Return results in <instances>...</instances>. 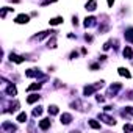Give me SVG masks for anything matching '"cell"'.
I'll list each match as a JSON object with an SVG mask.
<instances>
[{"mask_svg": "<svg viewBox=\"0 0 133 133\" xmlns=\"http://www.w3.org/2000/svg\"><path fill=\"white\" fill-rule=\"evenodd\" d=\"M13 60L16 61V63H22V61H24L22 56H17V55H13V53H11V61H13Z\"/></svg>", "mask_w": 133, "mask_h": 133, "instance_id": "cell-14", "label": "cell"}, {"mask_svg": "<svg viewBox=\"0 0 133 133\" xmlns=\"http://www.w3.org/2000/svg\"><path fill=\"white\" fill-rule=\"evenodd\" d=\"M6 92L10 94V96H16V88H14V86H10V88L6 89Z\"/></svg>", "mask_w": 133, "mask_h": 133, "instance_id": "cell-16", "label": "cell"}, {"mask_svg": "<svg viewBox=\"0 0 133 133\" xmlns=\"http://www.w3.org/2000/svg\"><path fill=\"white\" fill-rule=\"evenodd\" d=\"M70 121H72V116H70V114H63V116H61V122L63 124H69Z\"/></svg>", "mask_w": 133, "mask_h": 133, "instance_id": "cell-8", "label": "cell"}, {"mask_svg": "<svg viewBox=\"0 0 133 133\" xmlns=\"http://www.w3.org/2000/svg\"><path fill=\"white\" fill-rule=\"evenodd\" d=\"M124 56L125 58H133V50L130 47H125L124 49Z\"/></svg>", "mask_w": 133, "mask_h": 133, "instance_id": "cell-6", "label": "cell"}, {"mask_svg": "<svg viewBox=\"0 0 133 133\" xmlns=\"http://www.w3.org/2000/svg\"><path fill=\"white\" fill-rule=\"evenodd\" d=\"M61 22H63V17H55V19L50 21V25H58V24H61Z\"/></svg>", "mask_w": 133, "mask_h": 133, "instance_id": "cell-10", "label": "cell"}, {"mask_svg": "<svg viewBox=\"0 0 133 133\" xmlns=\"http://www.w3.org/2000/svg\"><path fill=\"white\" fill-rule=\"evenodd\" d=\"M94 17H88V19L85 21V27H91V25H94Z\"/></svg>", "mask_w": 133, "mask_h": 133, "instance_id": "cell-11", "label": "cell"}, {"mask_svg": "<svg viewBox=\"0 0 133 133\" xmlns=\"http://www.w3.org/2000/svg\"><path fill=\"white\" fill-rule=\"evenodd\" d=\"M41 113H42V110H41V108H34V111H33V114H34V116H39Z\"/></svg>", "mask_w": 133, "mask_h": 133, "instance_id": "cell-18", "label": "cell"}, {"mask_svg": "<svg viewBox=\"0 0 133 133\" xmlns=\"http://www.w3.org/2000/svg\"><path fill=\"white\" fill-rule=\"evenodd\" d=\"M49 127H50V121H49V119H42V121L39 122V128H41V130H47Z\"/></svg>", "mask_w": 133, "mask_h": 133, "instance_id": "cell-2", "label": "cell"}, {"mask_svg": "<svg viewBox=\"0 0 133 133\" xmlns=\"http://www.w3.org/2000/svg\"><path fill=\"white\" fill-rule=\"evenodd\" d=\"M125 39L130 41V42H133V28H128L125 31Z\"/></svg>", "mask_w": 133, "mask_h": 133, "instance_id": "cell-7", "label": "cell"}, {"mask_svg": "<svg viewBox=\"0 0 133 133\" xmlns=\"http://www.w3.org/2000/svg\"><path fill=\"white\" fill-rule=\"evenodd\" d=\"M113 3H114V0H108V5H110V6H111Z\"/></svg>", "mask_w": 133, "mask_h": 133, "instance_id": "cell-21", "label": "cell"}, {"mask_svg": "<svg viewBox=\"0 0 133 133\" xmlns=\"http://www.w3.org/2000/svg\"><path fill=\"white\" fill-rule=\"evenodd\" d=\"M118 70H119V75H122V77H127V78H130V72H128V70H127L125 67H119Z\"/></svg>", "mask_w": 133, "mask_h": 133, "instance_id": "cell-5", "label": "cell"}, {"mask_svg": "<svg viewBox=\"0 0 133 133\" xmlns=\"http://www.w3.org/2000/svg\"><path fill=\"white\" fill-rule=\"evenodd\" d=\"M28 19H30V17L27 16V14H21V16L16 17V22H17V24H27V22H28Z\"/></svg>", "mask_w": 133, "mask_h": 133, "instance_id": "cell-1", "label": "cell"}, {"mask_svg": "<svg viewBox=\"0 0 133 133\" xmlns=\"http://www.w3.org/2000/svg\"><path fill=\"white\" fill-rule=\"evenodd\" d=\"M100 119H103L106 124H110V125H111V124H114V122H116V121H114L113 118H110V116H106V114H100Z\"/></svg>", "mask_w": 133, "mask_h": 133, "instance_id": "cell-3", "label": "cell"}, {"mask_svg": "<svg viewBox=\"0 0 133 133\" xmlns=\"http://www.w3.org/2000/svg\"><path fill=\"white\" fill-rule=\"evenodd\" d=\"M127 111L131 114V116H133V106H127Z\"/></svg>", "mask_w": 133, "mask_h": 133, "instance_id": "cell-20", "label": "cell"}, {"mask_svg": "<svg viewBox=\"0 0 133 133\" xmlns=\"http://www.w3.org/2000/svg\"><path fill=\"white\" fill-rule=\"evenodd\" d=\"M39 88H41V85H39V83H34V85L28 86V91H33V89H39Z\"/></svg>", "mask_w": 133, "mask_h": 133, "instance_id": "cell-17", "label": "cell"}, {"mask_svg": "<svg viewBox=\"0 0 133 133\" xmlns=\"http://www.w3.org/2000/svg\"><path fill=\"white\" fill-rule=\"evenodd\" d=\"M124 130H127V131H133V125H124Z\"/></svg>", "mask_w": 133, "mask_h": 133, "instance_id": "cell-19", "label": "cell"}, {"mask_svg": "<svg viewBox=\"0 0 133 133\" xmlns=\"http://www.w3.org/2000/svg\"><path fill=\"white\" fill-rule=\"evenodd\" d=\"M96 0H89V2L86 3V10H89V11H94L96 10Z\"/></svg>", "mask_w": 133, "mask_h": 133, "instance_id": "cell-4", "label": "cell"}, {"mask_svg": "<svg viewBox=\"0 0 133 133\" xmlns=\"http://www.w3.org/2000/svg\"><path fill=\"white\" fill-rule=\"evenodd\" d=\"M89 125H91L92 128H100V124H99V122H96L94 119H91V121H89Z\"/></svg>", "mask_w": 133, "mask_h": 133, "instance_id": "cell-13", "label": "cell"}, {"mask_svg": "<svg viewBox=\"0 0 133 133\" xmlns=\"http://www.w3.org/2000/svg\"><path fill=\"white\" fill-rule=\"evenodd\" d=\"M38 99H39V96H38V94H33V96H30L28 99H27V102H28V103H33V102H36Z\"/></svg>", "mask_w": 133, "mask_h": 133, "instance_id": "cell-9", "label": "cell"}, {"mask_svg": "<svg viewBox=\"0 0 133 133\" xmlns=\"http://www.w3.org/2000/svg\"><path fill=\"white\" fill-rule=\"evenodd\" d=\"M17 121H19V122H25L27 121V114L25 113H21L19 116H17Z\"/></svg>", "mask_w": 133, "mask_h": 133, "instance_id": "cell-15", "label": "cell"}, {"mask_svg": "<svg viewBox=\"0 0 133 133\" xmlns=\"http://www.w3.org/2000/svg\"><path fill=\"white\" fill-rule=\"evenodd\" d=\"M49 113L50 114H58V106L56 105H52L50 108H49Z\"/></svg>", "mask_w": 133, "mask_h": 133, "instance_id": "cell-12", "label": "cell"}]
</instances>
